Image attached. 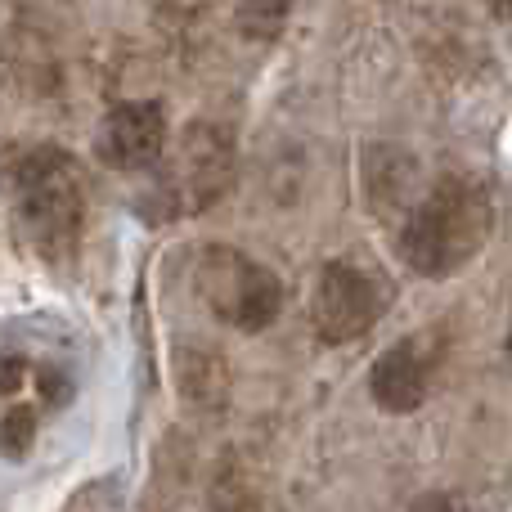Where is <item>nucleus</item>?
I'll return each mask as SVG.
<instances>
[{
	"mask_svg": "<svg viewBox=\"0 0 512 512\" xmlns=\"http://www.w3.org/2000/svg\"><path fill=\"white\" fill-rule=\"evenodd\" d=\"M167 153V113L153 99H122L99 122V158L117 171H149Z\"/></svg>",
	"mask_w": 512,
	"mask_h": 512,
	"instance_id": "0eeeda50",
	"label": "nucleus"
},
{
	"mask_svg": "<svg viewBox=\"0 0 512 512\" xmlns=\"http://www.w3.org/2000/svg\"><path fill=\"white\" fill-rule=\"evenodd\" d=\"M364 194H369V207L387 221V216H400L405 221L414 212L418 194V162L409 158L396 144H373L364 153Z\"/></svg>",
	"mask_w": 512,
	"mask_h": 512,
	"instance_id": "6e6552de",
	"label": "nucleus"
},
{
	"mask_svg": "<svg viewBox=\"0 0 512 512\" xmlns=\"http://www.w3.org/2000/svg\"><path fill=\"white\" fill-rule=\"evenodd\" d=\"M194 292L221 324L261 333L283 310V283L274 270L239 248H203L194 261Z\"/></svg>",
	"mask_w": 512,
	"mask_h": 512,
	"instance_id": "7ed1b4c3",
	"label": "nucleus"
},
{
	"mask_svg": "<svg viewBox=\"0 0 512 512\" xmlns=\"http://www.w3.org/2000/svg\"><path fill=\"white\" fill-rule=\"evenodd\" d=\"M418 512H454L445 499H427V504H418Z\"/></svg>",
	"mask_w": 512,
	"mask_h": 512,
	"instance_id": "9b49d317",
	"label": "nucleus"
},
{
	"mask_svg": "<svg viewBox=\"0 0 512 512\" xmlns=\"http://www.w3.org/2000/svg\"><path fill=\"white\" fill-rule=\"evenodd\" d=\"M508 360H512V337H508Z\"/></svg>",
	"mask_w": 512,
	"mask_h": 512,
	"instance_id": "f8f14e48",
	"label": "nucleus"
},
{
	"mask_svg": "<svg viewBox=\"0 0 512 512\" xmlns=\"http://www.w3.org/2000/svg\"><path fill=\"white\" fill-rule=\"evenodd\" d=\"M5 194L23 239L45 256H63L77 248L86 225V189L77 162L63 149L36 144L18 149L5 167Z\"/></svg>",
	"mask_w": 512,
	"mask_h": 512,
	"instance_id": "f03ea898",
	"label": "nucleus"
},
{
	"mask_svg": "<svg viewBox=\"0 0 512 512\" xmlns=\"http://www.w3.org/2000/svg\"><path fill=\"white\" fill-rule=\"evenodd\" d=\"M436 369H441V337L436 333H409L396 346L373 360L369 391L373 405L387 414H414L427 396H432Z\"/></svg>",
	"mask_w": 512,
	"mask_h": 512,
	"instance_id": "423d86ee",
	"label": "nucleus"
},
{
	"mask_svg": "<svg viewBox=\"0 0 512 512\" xmlns=\"http://www.w3.org/2000/svg\"><path fill=\"white\" fill-rule=\"evenodd\" d=\"M391 292L382 288L378 274L360 270L351 261H328L310 292V328L319 342L346 346L355 337H364L382 319Z\"/></svg>",
	"mask_w": 512,
	"mask_h": 512,
	"instance_id": "20e7f679",
	"label": "nucleus"
},
{
	"mask_svg": "<svg viewBox=\"0 0 512 512\" xmlns=\"http://www.w3.org/2000/svg\"><path fill=\"white\" fill-rule=\"evenodd\" d=\"M292 14V0H239L234 5V23L248 41H274Z\"/></svg>",
	"mask_w": 512,
	"mask_h": 512,
	"instance_id": "1a4fd4ad",
	"label": "nucleus"
},
{
	"mask_svg": "<svg viewBox=\"0 0 512 512\" xmlns=\"http://www.w3.org/2000/svg\"><path fill=\"white\" fill-rule=\"evenodd\" d=\"M490 198L477 180L441 176L400 221V256L423 279H450L490 239Z\"/></svg>",
	"mask_w": 512,
	"mask_h": 512,
	"instance_id": "f257e3e1",
	"label": "nucleus"
},
{
	"mask_svg": "<svg viewBox=\"0 0 512 512\" xmlns=\"http://www.w3.org/2000/svg\"><path fill=\"white\" fill-rule=\"evenodd\" d=\"M234 185V140L212 122L185 126L176 144V171H171V194L180 212H207Z\"/></svg>",
	"mask_w": 512,
	"mask_h": 512,
	"instance_id": "39448f33",
	"label": "nucleus"
},
{
	"mask_svg": "<svg viewBox=\"0 0 512 512\" xmlns=\"http://www.w3.org/2000/svg\"><path fill=\"white\" fill-rule=\"evenodd\" d=\"M36 441V414L27 405H9L5 414H0V450L9 454V459H23L27 450H32Z\"/></svg>",
	"mask_w": 512,
	"mask_h": 512,
	"instance_id": "9d476101",
	"label": "nucleus"
}]
</instances>
